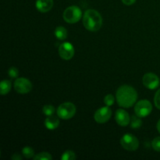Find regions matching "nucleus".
<instances>
[{
	"instance_id": "obj_13",
	"label": "nucleus",
	"mask_w": 160,
	"mask_h": 160,
	"mask_svg": "<svg viewBox=\"0 0 160 160\" xmlns=\"http://www.w3.org/2000/svg\"><path fill=\"white\" fill-rule=\"evenodd\" d=\"M45 125L48 130H53L56 129L59 125V120L55 116H48L45 120Z\"/></svg>"
},
{
	"instance_id": "obj_12",
	"label": "nucleus",
	"mask_w": 160,
	"mask_h": 160,
	"mask_svg": "<svg viewBox=\"0 0 160 160\" xmlns=\"http://www.w3.org/2000/svg\"><path fill=\"white\" fill-rule=\"evenodd\" d=\"M36 8L42 12H47L52 9L53 6V0H37Z\"/></svg>"
},
{
	"instance_id": "obj_2",
	"label": "nucleus",
	"mask_w": 160,
	"mask_h": 160,
	"mask_svg": "<svg viewBox=\"0 0 160 160\" xmlns=\"http://www.w3.org/2000/svg\"><path fill=\"white\" fill-rule=\"evenodd\" d=\"M83 24L90 31H98L102 25L101 14L95 9H88L83 17Z\"/></svg>"
},
{
	"instance_id": "obj_6",
	"label": "nucleus",
	"mask_w": 160,
	"mask_h": 160,
	"mask_svg": "<svg viewBox=\"0 0 160 160\" xmlns=\"http://www.w3.org/2000/svg\"><path fill=\"white\" fill-rule=\"evenodd\" d=\"M120 144L124 149L128 151H135L139 147L138 139L131 134H126L122 137Z\"/></svg>"
},
{
	"instance_id": "obj_25",
	"label": "nucleus",
	"mask_w": 160,
	"mask_h": 160,
	"mask_svg": "<svg viewBox=\"0 0 160 160\" xmlns=\"http://www.w3.org/2000/svg\"><path fill=\"white\" fill-rule=\"evenodd\" d=\"M123 4L127 5V6H131L133 5L136 2V0H122Z\"/></svg>"
},
{
	"instance_id": "obj_22",
	"label": "nucleus",
	"mask_w": 160,
	"mask_h": 160,
	"mask_svg": "<svg viewBox=\"0 0 160 160\" xmlns=\"http://www.w3.org/2000/svg\"><path fill=\"white\" fill-rule=\"evenodd\" d=\"M104 102L107 106H111L114 104V97L113 95L109 94V95H106L104 98Z\"/></svg>"
},
{
	"instance_id": "obj_3",
	"label": "nucleus",
	"mask_w": 160,
	"mask_h": 160,
	"mask_svg": "<svg viewBox=\"0 0 160 160\" xmlns=\"http://www.w3.org/2000/svg\"><path fill=\"white\" fill-rule=\"evenodd\" d=\"M82 17V12L78 6H72L67 8L63 12V19L67 23H78Z\"/></svg>"
},
{
	"instance_id": "obj_7",
	"label": "nucleus",
	"mask_w": 160,
	"mask_h": 160,
	"mask_svg": "<svg viewBox=\"0 0 160 160\" xmlns=\"http://www.w3.org/2000/svg\"><path fill=\"white\" fill-rule=\"evenodd\" d=\"M14 88L20 94H27L32 89V84L28 79L24 78H17L14 82Z\"/></svg>"
},
{
	"instance_id": "obj_20",
	"label": "nucleus",
	"mask_w": 160,
	"mask_h": 160,
	"mask_svg": "<svg viewBox=\"0 0 160 160\" xmlns=\"http://www.w3.org/2000/svg\"><path fill=\"white\" fill-rule=\"evenodd\" d=\"M55 111H56V109H55L54 106H52V105H46V106H44L43 109H42V112H43V113L45 114V116H47V117L53 115Z\"/></svg>"
},
{
	"instance_id": "obj_4",
	"label": "nucleus",
	"mask_w": 160,
	"mask_h": 160,
	"mask_svg": "<svg viewBox=\"0 0 160 160\" xmlns=\"http://www.w3.org/2000/svg\"><path fill=\"white\" fill-rule=\"evenodd\" d=\"M57 116L62 120L71 119L76 113V106L72 102H64L57 109Z\"/></svg>"
},
{
	"instance_id": "obj_14",
	"label": "nucleus",
	"mask_w": 160,
	"mask_h": 160,
	"mask_svg": "<svg viewBox=\"0 0 160 160\" xmlns=\"http://www.w3.org/2000/svg\"><path fill=\"white\" fill-rule=\"evenodd\" d=\"M11 87H12V84H11L10 81H9V80L2 81L0 83V94L2 95L8 94L10 92Z\"/></svg>"
},
{
	"instance_id": "obj_16",
	"label": "nucleus",
	"mask_w": 160,
	"mask_h": 160,
	"mask_svg": "<svg viewBox=\"0 0 160 160\" xmlns=\"http://www.w3.org/2000/svg\"><path fill=\"white\" fill-rule=\"evenodd\" d=\"M141 117L136 116H132L131 117V127L134 129H138V128H140L142 124V121L141 120Z\"/></svg>"
},
{
	"instance_id": "obj_21",
	"label": "nucleus",
	"mask_w": 160,
	"mask_h": 160,
	"mask_svg": "<svg viewBox=\"0 0 160 160\" xmlns=\"http://www.w3.org/2000/svg\"><path fill=\"white\" fill-rule=\"evenodd\" d=\"M152 146L156 152H160V137H156L152 142Z\"/></svg>"
},
{
	"instance_id": "obj_8",
	"label": "nucleus",
	"mask_w": 160,
	"mask_h": 160,
	"mask_svg": "<svg viewBox=\"0 0 160 160\" xmlns=\"http://www.w3.org/2000/svg\"><path fill=\"white\" fill-rule=\"evenodd\" d=\"M112 116V110L109 106H104L95 112L94 118L98 123H105L110 119Z\"/></svg>"
},
{
	"instance_id": "obj_26",
	"label": "nucleus",
	"mask_w": 160,
	"mask_h": 160,
	"mask_svg": "<svg viewBox=\"0 0 160 160\" xmlns=\"http://www.w3.org/2000/svg\"><path fill=\"white\" fill-rule=\"evenodd\" d=\"M11 159H13V160H19V159L21 160L22 159V157L20 156V155L17 154V153H15V154H14L13 156H12V157H11Z\"/></svg>"
},
{
	"instance_id": "obj_9",
	"label": "nucleus",
	"mask_w": 160,
	"mask_h": 160,
	"mask_svg": "<svg viewBox=\"0 0 160 160\" xmlns=\"http://www.w3.org/2000/svg\"><path fill=\"white\" fill-rule=\"evenodd\" d=\"M143 84L148 89H156L159 85V78L153 73H145L142 78Z\"/></svg>"
},
{
	"instance_id": "obj_18",
	"label": "nucleus",
	"mask_w": 160,
	"mask_h": 160,
	"mask_svg": "<svg viewBox=\"0 0 160 160\" xmlns=\"http://www.w3.org/2000/svg\"><path fill=\"white\" fill-rule=\"evenodd\" d=\"M52 159L48 152H40L34 156V160H51Z\"/></svg>"
},
{
	"instance_id": "obj_1",
	"label": "nucleus",
	"mask_w": 160,
	"mask_h": 160,
	"mask_svg": "<svg viewBox=\"0 0 160 160\" xmlns=\"http://www.w3.org/2000/svg\"><path fill=\"white\" fill-rule=\"evenodd\" d=\"M117 101L121 107L130 108L135 104L138 98V93L135 89L129 85H122L117 89Z\"/></svg>"
},
{
	"instance_id": "obj_24",
	"label": "nucleus",
	"mask_w": 160,
	"mask_h": 160,
	"mask_svg": "<svg viewBox=\"0 0 160 160\" xmlns=\"http://www.w3.org/2000/svg\"><path fill=\"white\" fill-rule=\"evenodd\" d=\"M154 102H155V106H156V108H158V109H160V89L156 92V95H155Z\"/></svg>"
},
{
	"instance_id": "obj_17",
	"label": "nucleus",
	"mask_w": 160,
	"mask_h": 160,
	"mask_svg": "<svg viewBox=\"0 0 160 160\" xmlns=\"http://www.w3.org/2000/svg\"><path fill=\"white\" fill-rule=\"evenodd\" d=\"M22 153H23V156H24L25 158H27V159H30V158L34 156V151L31 147L26 146L22 149Z\"/></svg>"
},
{
	"instance_id": "obj_23",
	"label": "nucleus",
	"mask_w": 160,
	"mask_h": 160,
	"mask_svg": "<svg viewBox=\"0 0 160 160\" xmlns=\"http://www.w3.org/2000/svg\"><path fill=\"white\" fill-rule=\"evenodd\" d=\"M8 73H9V76L11 78H17L19 74V70H17L16 67H12L9 68V71H8Z\"/></svg>"
},
{
	"instance_id": "obj_27",
	"label": "nucleus",
	"mask_w": 160,
	"mask_h": 160,
	"mask_svg": "<svg viewBox=\"0 0 160 160\" xmlns=\"http://www.w3.org/2000/svg\"><path fill=\"white\" fill-rule=\"evenodd\" d=\"M157 130H158V131L160 133V120L158 121V123H157Z\"/></svg>"
},
{
	"instance_id": "obj_15",
	"label": "nucleus",
	"mask_w": 160,
	"mask_h": 160,
	"mask_svg": "<svg viewBox=\"0 0 160 160\" xmlns=\"http://www.w3.org/2000/svg\"><path fill=\"white\" fill-rule=\"evenodd\" d=\"M55 36L59 40H65L67 38V31L63 27H58L55 30Z\"/></svg>"
},
{
	"instance_id": "obj_11",
	"label": "nucleus",
	"mask_w": 160,
	"mask_h": 160,
	"mask_svg": "<svg viewBox=\"0 0 160 160\" xmlns=\"http://www.w3.org/2000/svg\"><path fill=\"white\" fill-rule=\"evenodd\" d=\"M115 119L117 123L122 127L128 126L131 123V118H130L129 114L124 109H117V112H116Z\"/></svg>"
},
{
	"instance_id": "obj_19",
	"label": "nucleus",
	"mask_w": 160,
	"mask_h": 160,
	"mask_svg": "<svg viewBox=\"0 0 160 160\" xmlns=\"http://www.w3.org/2000/svg\"><path fill=\"white\" fill-rule=\"evenodd\" d=\"M75 159H76V155L73 151H70V150L66 151L61 156L62 160H73Z\"/></svg>"
},
{
	"instance_id": "obj_10",
	"label": "nucleus",
	"mask_w": 160,
	"mask_h": 160,
	"mask_svg": "<svg viewBox=\"0 0 160 160\" xmlns=\"http://www.w3.org/2000/svg\"><path fill=\"white\" fill-rule=\"evenodd\" d=\"M59 54L64 60H70L74 56V48L69 42H64L61 44L59 48Z\"/></svg>"
},
{
	"instance_id": "obj_5",
	"label": "nucleus",
	"mask_w": 160,
	"mask_h": 160,
	"mask_svg": "<svg viewBox=\"0 0 160 160\" xmlns=\"http://www.w3.org/2000/svg\"><path fill=\"white\" fill-rule=\"evenodd\" d=\"M152 110V106L148 100H141L136 103L134 106V112L138 117H146L149 115Z\"/></svg>"
}]
</instances>
